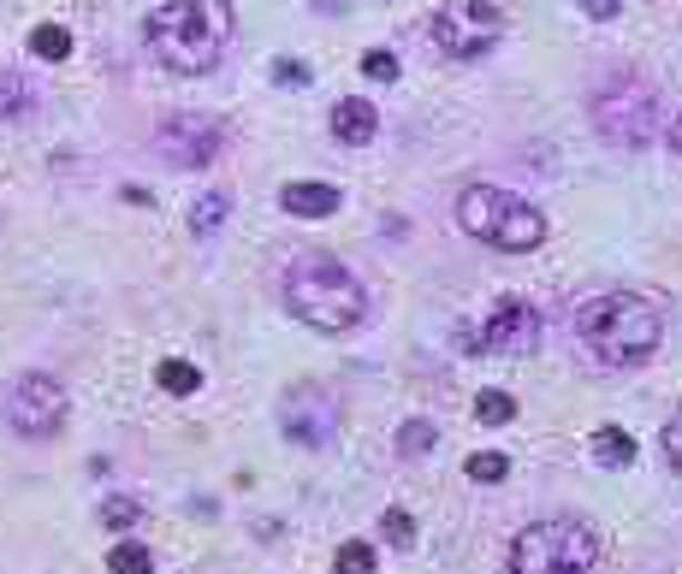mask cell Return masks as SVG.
<instances>
[{
    "instance_id": "obj_25",
    "label": "cell",
    "mask_w": 682,
    "mask_h": 574,
    "mask_svg": "<svg viewBox=\"0 0 682 574\" xmlns=\"http://www.w3.org/2000/svg\"><path fill=\"white\" fill-rule=\"evenodd\" d=\"M101 521H108V527H136L143 510H136V498H108L101 503Z\"/></svg>"
},
{
    "instance_id": "obj_3",
    "label": "cell",
    "mask_w": 682,
    "mask_h": 574,
    "mask_svg": "<svg viewBox=\"0 0 682 574\" xmlns=\"http://www.w3.org/2000/svg\"><path fill=\"white\" fill-rule=\"evenodd\" d=\"M285 308L315 326V332H350L368 320V290L356 285V273L333 255H303L285 273Z\"/></svg>"
},
{
    "instance_id": "obj_22",
    "label": "cell",
    "mask_w": 682,
    "mask_h": 574,
    "mask_svg": "<svg viewBox=\"0 0 682 574\" xmlns=\"http://www.w3.org/2000/svg\"><path fill=\"white\" fill-rule=\"evenodd\" d=\"M428 450H434V427H428V421H404V427H398V457H404V462L428 457Z\"/></svg>"
},
{
    "instance_id": "obj_19",
    "label": "cell",
    "mask_w": 682,
    "mask_h": 574,
    "mask_svg": "<svg viewBox=\"0 0 682 574\" xmlns=\"http://www.w3.org/2000/svg\"><path fill=\"white\" fill-rule=\"evenodd\" d=\"M475 414H481V427H505V421H517V397L510 391H481L475 397Z\"/></svg>"
},
{
    "instance_id": "obj_30",
    "label": "cell",
    "mask_w": 682,
    "mask_h": 574,
    "mask_svg": "<svg viewBox=\"0 0 682 574\" xmlns=\"http://www.w3.org/2000/svg\"><path fill=\"white\" fill-rule=\"evenodd\" d=\"M671 148L682 154V119H671Z\"/></svg>"
},
{
    "instance_id": "obj_12",
    "label": "cell",
    "mask_w": 682,
    "mask_h": 574,
    "mask_svg": "<svg viewBox=\"0 0 682 574\" xmlns=\"http://www.w3.org/2000/svg\"><path fill=\"white\" fill-rule=\"evenodd\" d=\"M279 207H285V214H297V219H327V214H338V189L315 184V178H297V184L279 189Z\"/></svg>"
},
{
    "instance_id": "obj_15",
    "label": "cell",
    "mask_w": 682,
    "mask_h": 574,
    "mask_svg": "<svg viewBox=\"0 0 682 574\" xmlns=\"http://www.w3.org/2000/svg\"><path fill=\"white\" fill-rule=\"evenodd\" d=\"M593 462L629 468V462H635V439H629L623 427H600V432H593Z\"/></svg>"
},
{
    "instance_id": "obj_20",
    "label": "cell",
    "mask_w": 682,
    "mask_h": 574,
    "mask_svg": "<svg viewBox=\"0 0 682 574\" xmlns=\"http://www.w3.org/2000/svg\"><path fill=\"white\" fill-rule=\"evenodd\" d=\"M149 568H155V556H149L143 545H131V539L108 551V574H149Z\"/></svg>"
},
{
    "instance_id": "obj_29",
    "label": "cell",
    "mask_w": 682,
    "mask_h": 574,
    "mask_svg": "<svg viewBox=\"0 0 682 574\" xmlns=\"http://www.w3.org/2000/svg\"><path fill=\"white\" fill-rule=\"evenodd\" d=\"M273 78H279V83H292V90H297V83H309V65H297V60H279V65H273Z\"/></svg>"
},
{
    "instance_id": "obj_28",
    "label": "cell",
    "mask_w": 682,
    "mask_h": 574,
    "mask_svg": "<svg viewBox=\"0 0 682 574\" xmlns=\"http://www.w3.org/2000/svg\"><path fill=\"white\" fill-rule=\"evenodd\" d=\"M576 7H582L588 19H600V24H605V19H618V12H623V0H576Z\"/></svg>"
},
{
    "instance_id": "obj_11",
    "label": "cell",
    "mask_w": 682,
    "mask_h": 574,
    "mask_svg": "<svg viewBox=\"0 0 682 574\" xmlns=\"http://www.w3.org/2000/svg\"><path fill=\"white\" fill-rule=\"evenodd\" d=\"M155 148H161L166 166H214L220 148H226V125H220V119H196V113L166 119Z\"/></svg>"
},
{
    "instance_id": "obj_18",
    "label": "cell",
    "mask_w": 682,
    "mask_h": 574,
    "mask_svg": "<svg viewBox=\"0 0 682 574\" xmlns=\"http://www.w3.org/2000/svg\"><path fill=\"white\" fill-rule=\"evenodd\" d=\"M155 379H161V391H166V397H191V391L202 386V373L191 368V361H161Z\"/></svg>"
},
{
    "instance_id": "obj_9",
    "label": "cell",
    "mask_w": 682,
    "mask_h": 574,
    "mask_svg": "<svg viewBox=\"0 0 682 574\" xmlns=\"http://www.w3.org/2000/svg\"><path fill=\"white\" fill-rule=\"evenodd\" d=\"M279 427H285V439L303 444V450L333 444V432H338V397L327 386H292V391L279 397Z\"/></svg>"
},
{
    "instance_id": "obj_23",
    "label": "cell",
    "mask_w": 682,
    "mask_h": 574,
    "mask_svg": "<svg viewBox=\"0 0 682 574\" xmlns=\"http://www.w3.org/2000/svg\"><path fill=\"white\" fill-rule=\"evenodd\" d=\"M338 574H374V545L368 539H350V545H338Z\"/></svg>"
},
{
    "instance_id": "obj_16",
    "label": "cell",
    "mask_w": 682,
    "mask_h": 574,
    "mask_svg": "<svg viewBox=\"0 0 682 574\" xmlns=\"http://www.w3.org/2000/svg\"><path fill=\"white\" fill-rule=\"evenodd\" d=\"M30 54L48 60V65H60L65 54H72V30H65V24H37V30H30Z\"/></svg>"
},
{
    "instance_id": "obj_4",
    "label": "cell",
    "mask_w": 682,
    "mask_h": 574,
    "mask_svg": "<svg viewBox=\"0 0 682 574\" xmlns=\"http://www.w3.org/2000/svg\"><path fill=\"white\" fill-rule=\"evenodd\" d=\"M457 232H469L475 243H492L505 255H528L546 243V219L540 207H528L522 196L510 189H492V184H469L457 196Z\"/></svg>"
},
{
    "instance_id": "obj_10",
    "label": "cell",
    "mask_w": 682,
    "mask_h": 574,
    "mask_svg": "<svg viewBox=\"0 0 682 574\" xmlns=\"http://www.w3.org/2000/svg\"><path fill=\"white\" fill-rule=\"evenodd\" d=\"M535 338H540V315L517 297L492 303L481 326H464V350H492V356H522L535 350Z\"/></svg>"
},
{
    "instance_id": "obj_24",
    "label": "cell",
    "mask_w": 682,
    "mask_h": 574,
    "mask_svg": "<svg viewBox=\"0 0 682 574\" xmlns=\"http://www.w3.org/2000/svg\"><path fill=\"white\" fill-rule=\"evenodd\" d=\"M505 474H510V457H499V450H481V457H469V480L499 485Z\"/></svg>"
},
{
    "instance_id": "obj_5",
    "label": "cell",
    "mask_w": 682,
    "mask_h": 574,
    "mask_svg": "<svg viewBox=\"0 0 682 574\" xmlns=\"http://www.w3.org/2000/svg\"><path fill=\"white\" fill-rule=\"evenodd\" d=\"M600 563V533L588 521H528L510 539V574H588Z\"/></svg>"
},
{
    "instance_id": "obj_2",
    "label": "cell",
    "mask_w": 682,
    "mask_h": 574,
    "mask_svg": "<svg viewBox=\"0 0 682 574\" xmlns=\"http://www.w3.org/2000/svg\"><path fill=\"white\" fill-rule=\"evenodd\" d=\"M576 338H582V350L600 361V368H641V361L659 350V338H664V315H659V303L629 297V290H611V297L582 303Z\"/></svg>"
},
{
    "instance_id": "obj_14",
    "label": "cell",
    "mask_w": 682,
    "mask_h": 574,
    "mask_svg": "<svg viewBox=\"0 0 682 574\" xmlns=\"http://www.w3.org/2000/svg\"><path fill=\"white\" fill-rule=\"evenodd\" d=\"M226 219H232V196H226V189H208V196H202V202L191 207V232H196L202 243H208Z\"/></svg>"
},
{
    "instance_id": "obj_8",
    "label": "cell",
    "mask_w": 682,
    "mask_h": 574,
    "mask_svg": "<svg viewBox=\"0 0 682 574\" xmlns=\"http://www.w3.org/2000/svg\"><path fill=\"white\" fill-rule=\"evenodd\" d=\"M434 48L439 54H451V60H481L499 48L505 37V12L499 7H487V0H464V7H439L434 12Z\"/></svg>"
},
{
    "instance_id": "obj_17",
    "label": "cell",
    "mask_w": 682,
    "mask_h": 574,
    "mask_svg": "<svg viewBox=\"0 0 682 574\" xmlns=\"http://www.w3.org/2000/svg\"><path fill=\"white\" fill-rule=\"evenodd\" d=\"M30 83L19 78V72H0V119H24L30 113Z\"/></svg>"
},
{
    "instance_id": "obj_27",
    "label": "cell",
    "mask_w": 682,
    "mask_h": 574,
    "mask_svg": "<svg viewBox=\"0 0 682 574\" xmlns=\"http://www.w3.org/2000/svg\"><path fill=\"white\" fill-rule=\"evenodd\" d=\"M664 457H671V468L682 474V409L671 414V421H664Z\"/></svg>"
},
{
    "instance_id": "obj_13",
    "label": "cell",
    "mask_w": 682,
    "mask_h": 574,
    "mask_svg": "<svg viewBox=\"0 0 682 574\" xmlns=\"http://www.w3.org/2000/svg\"><path fill=\"white\" fill-rule=\"evenodd\" d=\"M374 125H380V119H374V101H338L333 107V136L338 143H368L374 136Z\"/></svg>"
},
{
    "instance_id": "obj_7",
    "label": "cell",
    "mask_w": 682,
    "mask_h": 574,
    "mask_svg": "<svg viewBox=\"0 0 682 574\" xmlns=\"http://www.w3.org/2000/svg\"><path fill=\"white\" fill-rule=\"evenodd\" d=\"M65 386L48 373H19L7 386V397H0V414H7L12 432H24V439H54V432L65 427Z\"/></svg>"
},
{
    "instance_id": "obj_26",
    "label": "cell",
    "mask_w": 682,
    "mask_h": 574,
    "mask_svg": "<svg viewBox=\"0 0 682 574\" xmlns=\"http://www.w3.org/2000/svg\"><path fill=\"white\" fill-rule=\"evenodd\" d=\"M363 78H374V83H398V60H391L386 48H374V54H363Z\"/></svg>"
},
{
    "instance_id": "obj_6",
    "label": "cell",
    "mask_w": 682,
    "mask_h": 574,
    "mask_svg": "<svg viewBox=\"0 0 682 574\" xmlns=\"http://www.w3.org/2000/svg\"><path fill=\"white\" fill-rule=\"evenodd\" d=\"M593 131L611 136L618 148H647L659 136V90L635 72H618L593 95Z\"/></svg>"
},
{
    "instance_id": "obj_21",
    "label": "cell",
    "mask_w": 682,
    "mask_h": 574,
    "mask_svg": "<svg viewBox=\"0 0 682 574\" xmlns=\"http://www.w3.org/2000/svg\"><path fill=\"white\" fill-rule=\"evenodd\" d=\"M380 533H386V545L409 551V545H416V515H409V510H398V503H391V510L380 515Z\"/></svg>"
},
{
    "instance_id": "obj_1",
    "label": "cell",
    "mask_w": 682,
    "mask_h": 574,
    "mask_svg": "<svg viewBox=\"0 0 682 574\" xmlns=\"http://www.w3.org/2000/svg\"><path fill=\"white\" fill-rule=\"evenodd\" d=\"M232 30H237V19H232L226 0H166V7L149 12L143 37H149V54H155L166 72L202 78L226 60Z\"/></svg>"
}]
</instances>
